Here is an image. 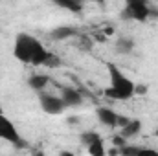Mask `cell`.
I'll return each mask as SVG.
<instances>
[{
  "mask_svg": "<svg viewBox=\"0 0 158 156\" xmlns=\"http://www.w3.org/2000/svg\"><path fill=\"white\" fill-rule=\"evenodd\" d=\"M48 53L50 51L44 48V44L37 37L30 35V33H19L15 37L13 55H15V59H19L24 64L44 66V63L48 59Z\"/></svg>",
  "mask_w": 158,
  "mask_h": 156,
  "instance_id": "1",
  "label": "cell"
},
{
  "mask_svg": "<svg viewBox=\"0 0 158 156\" xmlns=\"http://www.w3.org/2000/svg\"><path fill=\"white\" fill-rule=\"evenodd\" d=\"M107 70H109L110 84L105 90V96L109 99H114V101H127V99H131L136 94V84L112 63L107 64Z\"/></svg>",
  "mask_w": 158,
  "mask_h": 156,
  "instance_id": "2",
  "label": "cell"
},
{
  "mask_svg": "<svg viewBox=\"0 0 158 156\" xmlns=\"http://www.w3.org/2000/svg\"><path fill=\"white\" fill-rule=\"evenodd\" d=\"M151 17V6L143 0H129L121 11V18L143 22Z\"/></svg>",
  "mask_w": 158,
  "mask_h": 156,
  "instance_id": "3",
  "label": "cell"
},
{
  "mask_svg": "<svg viewBox=\"0 0 158 156\" xmlns=\"http://www.w3.org/2000/svg\"><path fill=\"white\" fill-rule=\"evenodd\" d=\"M96 116H98V119H99L101 125H105V127H109V129H121V127H125L127 121H129L127 116H121V114H118L116 110H112V109H109V107H99V109L96 110Z\"/></svg>",
  "mask_w": 158,
  "mask_h": 156,
  "instance_id": "4",
  "label": "cell"
},
{
  "mask_svg": "<svg viewBox=\"0 0 158 156\" xmlns=\"http://www.w3.org/2000/svg\"><path fill=\"white\" fill-rule=\"evenodd\" d=\"M81 143L88 149L90 156H107V151H105V143H103V138L94 132V130H86L79 136Z\"/></svg>",
  "mask_w": 158,
  "mask_h": 156,
  "instance_id": "5",
  "label": "cell"
},
{
  "mask_svg": "<svg viewBox=\"0 0 158 156\" xmlns=\"http://www.w3.org/2000/svg\"><path fill=\"white\" fill-rule=\"evenodd\" d=\"M0 140H6L13 145H24V140L20 136V132L17 130L15 123L7 116H4L0 112Z\"/></svg>",
  "mask_w": 158,
  "mask_h": 156,
  "instance_id": "6",
  "label": "cell"
},
{
  "mask_svg": "<svg viewBox=\"0 0 158 156\" xmlns=\"http://www.w3.org/2000/svg\"><path fill=\"white\" fill-rule=\"evenodd\" d=\"M39 103H40V107H42V110L46 114H52V116H57V114H61L66 109L64 103H63V99L59 96H55V94H50V92H40Z\"/></svg>",
  "mask_w": 158,
  "mask_h": 156,
  "instance_id": "7",
  "label": "cell"
},
{
  "mask_svg": "<svg viewBox=\"0 0 158 156\" xmlns=\"http://www.w3.org/2000/svg\"><path fill=\"white\" fill-rule=\"evenodd\" d=\"M59 92H61V99L64 103V107H79L83 105V94L76 90L74 86H59Z\"/></svg>",
  "mask_w": 158,
  "mask_h": 156,
  "instance_id": "8",
  "label": "cell"
},
{
  "mask_svg": "<svg viewBox=\"0 0 158 156\" xmlns=\"http://www.w3.org/2000/svg\"><path fill=\"white\" fill-rule=\"evenodd\" d=\"M119 156H158L156 149H149V147H138V145H125L118 149Z\"/></svg>",
  "mask_w": 158,
  "mask_h": 156,
  "instance_id": "9",
  "label": "cell"
},
{
  "mask_svg": "<svg viewBox=\"0 0 158 156\" xmlns=\"http://www.w3.org/2000/svg\"><path fill=\"white\" fill-rule=\"evenodd\" d=\"M50 83H52V77L46 76V74H33V76L28 77V86H30L31 90L39 92V94L44 92V88H46Z\"/></svg>",
  "mask_w": 158,
  "mask_h": 156,
  "instance_id": "10",
  "label": "cell"
},
{
  "mask_svg": "<svg viewBox=\"0 0 158 156\" xmlns=\"http://www.w3.org/2000/svg\"><path fill=\"white\" fill-rule=\"evenodd\" d=\"M140 132H142V121L140 119H129L127 125L119 129V136L123 140H131V138L138 136Z\"/></svg>",
  "mask_w": 158,
  "mask_h": 156,
  "instance_id": "11",
  "label": "cell"
},
{
  "mask_svg": "<svg viewBox=\"0 0 158 156\" xmlns=\"http://www.w3.org/2000/svg\"><path fill=\"white\" fill-rule=\"evenodd\" d=\"M76 35H77V30H76V28H72V26H59V28L52 30L50 39L64 40V39H70V37H76Z\"/></svg>",
  "mask_w": 158,
  "mask_h": 156,
  "instance_id": "12",
  "label": "cell"
},
{
  "mask_svg": "<svg viewBox=\"0 0 158 156\" xmlns=\"http://www.w3.org/2000/svg\"><path fill=\"white\" fill-rule=\"evenodd\" d=\"M114 50L119 55H129L134 50V40L131 39V37H119L116 40V44H114Z\"/></svg>",
  "mask_w": 158,
  "mask_h": 156,
  "instance_id": "13",
  "label": "cell"
},
{
  "mask_svg": "<svg viewBox=\"0 0 158 156\" xmlns=\"http://www.w3.org/2000/svg\"><path fill=\"white\" fill-rule=\"evenodd\" d=\"M55 4H57L59 7H63V9H68V11H74V13H79V11L83 9V4L74 2V0H57Z\"/></svg>",
  "mask_w": 158,
  "mask_h": 156,
  "instance_id": "14",
  "label": "cell"
},
{
  "mask_svg": "<svg viewBox=\"0 0 158 156\" xmlns=\"http://www.w3.org/2000/svg\"><path fill=\"white\" fill-rule=\"evenodd\" d=\"M44 66H48V68H57V66H61V61H59V57L55 55V53H48V59H46V63H44Z\"/></svg>",
  "mask_w": 158,
  "mask_h": 156,
  "instance_id": "15",
  "label": "cell"
},
{
  "mask_svg": "<svg viewBox=\"0 0 158 156\" xmlns=\"http://www.w3.org/2000/svg\"><path fill=\"white\" fill-rule=\"evenodd\" d=\"M61 156H77V154H72V153H61Z\"/></svg>",
  "mask_w": 158,
  "mask_h": 156,
  "instance_id": "16",
  "label": "cell"
},
{
  "mask_svg": "<svg viewBox=\"0 0 158 156\" xmlns=\"http://www.w3.org/2000/svg\"><path fill=\"white\" fill-rule=\"evenodd\" d=\"M155 136H156V138H158V129H156V132H155Z\"/></svg>",
  "mask_w": 158,
  "mask_h": 156,
  "instance_id": "17",
  "label": "cell"
}]
</instances>
